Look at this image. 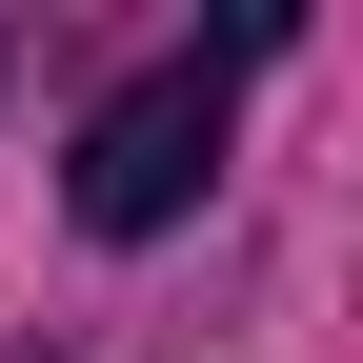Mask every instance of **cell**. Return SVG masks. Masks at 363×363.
I'll use <instances>...</instances> for the list:
<instances>
[{
	"label": "cell",
	"mask_w": 363,
	"mask_h": 363,
	"mask_svg": "<svg viewBox=\"0 0 363 363\" xmlns=\"http://www.w3.org/2000/svg\"><path fill=\"white\" fill-rule=\"evenodd\" d=\"M283 21H222V61H262ZM222 61H162V81H121L101 121H81V162H61V202L101 222V242H162L182 202H202V162H222Z\"/></svg>",
	"instance_id": "obj_1"
}]
</instances>
